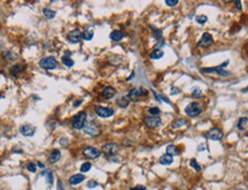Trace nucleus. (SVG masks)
<instances>
[{"label": "nucleus", "instance_id": "nucleus-10", "mask_svg": "<svg viewBox=\"0 0 248 190\" xmlns=\"http://www.w3.org/2000/svg\"><path fill=\"white\" fill-rule=\"evenodd\" d=\"M94 112L96 116L101 117V118H109L114 115V110L110 108H106V107H96Z\"/></svg>", "mask_w": 248, "mask_h": 190}, {"label": "nucleus", "instance_id": "nucleus-27", "mask_svg": "<svg viewBox=\"0 0 248 190\" xmlns=\"http://www.w3.org/2000/svg\"><path fill=\"white\" fill-rule=\"evenodd\" d=\"M248 121V118L247 117H242V118H240L239 121H238V128H239L240 131H242L245 128V126H246V124H247Z\"/></svg>", "mask_w": 248, "mask_h": 190}, {"label": "nucleus", "instance_id": "nucleus-38", "mask_svg": "<svg viewBox=\"0 0 248 190\" xmlns=\"http://www.w3.org/2000/svg\"><path fill=\"white\" fill-rule=\"evenodd\" d=\"M153 36H154V38L161 39V37H162V31L161 30H154V32H153Z\"/></svg>", "mask_w": 248, "mask_h": 190}, {"label": "nucleus", "instance_id": "nucleus-36", "mask_svg": "<svg viewBox=\"0 0 248 190\" xmlns=\"http://www.w3.org/2000/svg\"><path fill=\"white\" fill-rule=\"evenodd\" d=\"M165 5L167 6H169V7H174V6H176V5H178V0H165L164 1Z\"/></svg>", "mask_w": 248, "mask_h": 190}, {"label": "nucleus", "instance_id": "nucleus-24", "mask_svg": "<svg viewBox=\"0 0 248 190\" xmlns=\"http://www.w3.org/2000/svg\"><path fill=\"white\" fill-rule=\"evenodd\" d=\"M167 154L170 156H172V157H174L175 155H178V151H177L176 146H174V144H169V146L167 147Z\"/></svg>", "mask_w": 248, "mask_h": 190}, {"label": "nucleus", "instance_id": "nucleus-14", "mask_svg": "<svg viewBox=\"0 0 248 190\" xmlns=\"http://www.w3.org/2000/svg\"><path fill=\"white\" fill-rule=\"evenodd\" d=\"M68 41L71 44H77L81 41V39H82V33H81V31L79 30H73L70 31L69 33H68Z\"/></svg>", "mask_w": 248, "mask_h": 190}, {"label": "nucleus", "instance_id": "nucleus-41", "mask_svg": "<svg viewBox=\"0 0 248 190\" xmlns=\"http://www.w3.org/2000/svg\"><path fill=\"white\" fill-rule=\"evenodd\" d=\"M235 6H237V8L239 9H241V1H239V0H237V1H235Z\"/></svg>", "mask_w": 248, "mask_h": 190}, {"label": "nucleus", "instance_id": "nucleus-9", "mask_svg": "<svg viewBox=\"0 0 248 190\" xmlns=\"http://www.w3.org/2000/svg\"><path fill=\"white\" fill-rule=\"evenodd\" d=\"M83 155L89 159H96L98 157H100L101 151L94 147H86L83 149Z\"/></svg>", "mask_w": 248, "mask_h": 190}, {"label": "nucleus", "instance_id": "nucleus-17", "mask_svg": "<svg viewBox=\"0 0 248 190\" xmlns=\"http://www.w3.org/2000/svg\"><path fill=\"white\" fill-rule=\"evenodd\" d=\"M124 33H123L122 31L120 30H114L112 31V33H110V39L113 40V41H120V40H122L123 38H124Z\"/></svg>", "mask_w": 248, "mask_h": 190}, {"label": "nucleus", "instance_id": "nucleus-32", "mask_svg": "<svg viewBox=\"0 0 248 190\" xmlns=\"http://www.w3.org/2000/svg\"><path fill=\"white\" fill-rule=\"evenodd\" d=\"M195 21L198 22L199 24H205L206 22L208 21V17H207L206 15H199V16L195 17Z\"/></svg>", "mask_w": 248, "mask_h": 190}, {"label": "nucleus", "instance_id": "nucleus-3", "mask_svg": "<svg viewBox=\"0 0 248 190\" xmlns=\"http://www.w3.org/2000/svg\"><path fill=\"white\" fill-rule=\"evenodd\" d=\"M84 132L90 136H96V135L100 134V126L98 125L94 120L89 121L84 126Z\"/></svg>", "mask_w": 248, "mask_h": 190}, {"label": "nucleus", "instance_id": "nucleus-30", "mask_svg": "<svg viewBox=\"0 0 248 190\" xmlns=\"http://www.w3.org/2000/svg\"><path fill=\"white\" fill-rule=\"evenodd\" d=\"M117 103H118V105H121V107H128L130 102H129V99L125 96V97H121V99H118Z\"/></svg>", "mask_w": 248, "mask_h": 190}, {"label": "nucleus", "instance_id": "nucleus-7", "mask_svg": "<svg viewBox=\"0 0 248 190\" xmlns=\"http://www.w3.org/2000/svg\"><path fill=\"white\" fill-rule=\"evenodd\" d=\"M148 92L145 89V88H132L130 92H129V94H128V99L129 100H132V101H136V100H138L140 96H146L147 95Z\"/></svg>", "mask_w": 248, "mask_h": 190}, {"label": "nucleus", "instance_id": "nucleus-40", "mask_svg": "<svg viewBox=\"0 0 248 190\" xmlns=\"http://www.w3.org/2000/svg\"><path fill=\"white\" fill-rule=\"evenodd\" d=\"M57 190H65L63 189V184L61 181H57Z\"/></svg>", "mask_w": 248, "mask_h": 190}, {"label": "nucleus", "instance_id": "nucleus-20", "mask_svg": "<svg viewBox=\"0 0 248 190\" xmlns=\"http://www.w3.org/2000/svg\"><path fill=\"white\" fill-rule=\"evenodd\" d=\"M60 158H61V152L59 151V150H54V151L51 154V156H49V163L54 164V163L59 162Z\"/></svg>", "mask_w": 248, "mask_h": 190}, {"label": "nucleus", "instance_id": "nucleus-42", "mask_svg": "<svg viewBox=\"0 0 248 190\" xmlns=\"http://www.w3.org/2000/svg\"><path fill=\"white\" fill-rule=\"evenodd\" d=\"M198 150H199V151H205V150H206V146H205V144H200Z\"/></svg>", "mask_w": 248, "mask_h": 190}, {"label": "nucleus", "instance_id": "nucleus-29", "mask_svg": "<svg viewBox=\"0 0 248 190\" xmlns=\"http://www.w3.org/2000/svg\"><path fill=\"white\" fill-rule=\"evenodd\" d=\"M91 167H92V165H91V163L90 162H86V163H84V164H82V166H81V172L82 173H86V172H89L90 169H91Z\"/></svg>", "mask_w": 248, "mask_h": 190}, {"label": "nucleus", "instance_id": "nucleus-34", "mask_svg": "<svg viewBox=\"0 0 248 190\" xmlns=\"http://www.w3.org/2000/svg\"><path fill=\"white\" fill-rule=\"evenodd\" d=\"M148 112L151 113L153 117H157L159 115H160V112H161V111H160V109L155 107V108H149V109H148Z\"/></svg>", "mask_w": 248, "mask_h": 190}, {"label": "nucleus", "instance_id": "nucleus-26", "mask_svg": "<svg viewBox=\"0 0 248 190\" xmlns=\"http://www.w3.org/2000/svg\"><path fill=\"white\" fill-rule=\"evenodd\" d=\"M43 14L46 18H53L55 16V12H53L52 9H49V8H44Z\"/></svg>", "mask_w": 248, "mask_h": 190}, {"label": "nucleus", "instance_id": "nucleus-28", "mask_svg": "<svg viewBox=\"0 0 248 190\" xmlns=\"http://www.w3.org/2000/svg\"><path fill=\"white\" fill-rule=\"evenodd\" d=\"M62 63H63L65 66H68V68H71V66L74 65V61L71 60L70 57H68V56H62Z\"/></svg>", "mask_w": 248, "mask_h": 190}, {"label": "nucleus", "instance_id": "nucleus-18", "mask_svg": "<svg viewBox=\"0 0 248 190\" xmlns=\"http://www.w3.org/2000/svg\"><path fill=\"white\" fill-rule=\"evenodd\" d=\"M159 162H160V164H162V165H170V164H172L174 158H172V156L165 154V155L160 157V160H159Z\"/></svg>", "mask_w": 248, "mask_h": 190}, {"label": "nucleus", "instance_id": "nucleus-6", "mask_svg": "<svg viewBox=\"0 0 248 190\" xmlns=\"http://www.w3.org/2000/svg\"><path fill=\"white\" fill-rule=\"evenodd\" d=\"M206 138L211 141H219L223 138V132L218 127H214L211 130H209L207 133L205 134Z\"/></svg>", "mask_w": 248, "mask_h": 190}, {"label": "nucleus", "instance_id": "nucleus-19", "mask_svg": "<svg viewBox=\"0 0 248 190\" xmlns=\"http://www.w3.org/2000/svg\"><path fill=\"white\" fill-rule=\"evenodd\" d=\"M93 37H94V31L92 30V29H86V30L83 31L82 38L84 39V40L90 41V40H92V39H93Z\"/></svg>", "mask_w": 248, "mask_h": 190}, {"label": "nucleus", "instance_id": "nucleus-43", "mask_svg": "<svg viewBox=\"0 0 248 190\" xmlns=\"http://www.w3.org/2000/svg\"><path fill=\"white\" fill-rule=\"evenodd\" d=\"M37 166H39V169H45V165L43 164V163H40V162H38V163H37Z\"/></svg>", "mask_w": 248, "mask_h": 190}, {"label": "nucleus", "instance_id": "nucleus-23", "mask_svg": "<svg viewBox=\"0 0 248 190\" xmlns=\"http://www.w3.org/2000/svg\"><path fill=\"white\" fill-rule=\"evenodd\" d=\"M22 65L18 64V65H14L13 68H12V70H10V74L13 76V77H18V74L22 72Z\"/></svg>", "mask_w": 248, "mask_h": 190}, {"label": "nucleus", "instance_id": "nucleus-5", "mask_svg": "<svg viewBox=\"0 0 248 190\" xmlns=\"http://www.w3.org/2000/svg\"><path fill=\"white\" fill-rule=\"evenodd\" d=\"M40 68H43L45 70H53L57 68V61L53 56H47L44 57L39 61Z\"/></svg>", "mask_w": 248, "mask_h": 190}, {"label": "nucleus", "instance_id": "nucleus-21", "mask_svg": "<svg viewBox=\"0 0 248 190\" xmlns=\"http://www.w3.org/2000/svg\"><path fill=\"white\" fill-rule=\"evenodd\" d=\"M163 55H164V53H163V51L162 49H154L152 53H151V59H153V60H160L161 57H163Z\"/></svg>", "mask_w": 248, "mask_h": 190}, {"label": "nucleus", "instance_id": "nucleus-2", "mask_svg": "<svg viewBox=\"0 0 248 190\" xmlns=\"http://www.w3.org/2000/svg\"><path fill=\"white\" fill-rule=\"evenodd\" d=\"M73 127L75 130H82L86 124V112L81 111L73 118Z\"/></svg>", "mask_w": 248, "mask_h": 190}, {"label": "nucleus", "instance_id": "nucleus-11", "mask_svg": "<svg viewBox=\"0 0 248 190\" xmlns=\"http://www.w3.org/2000/svg\"><path fill=\"white\" fill-rule=\"evenodd\" d=\"M211 44H213V37H211V35L208 33V32H205V33L202 35V37H201L200 41L198 43V47L207 48L209 47Z\"/></svg>", "mask_w": 248, "mask_h": 190}, {"label": "nucleus", "instance_id": "nucleus-25", "mask_svg": "<svg viewBox=\"0 0 248 190\" xmlns=\"http://www.w3.org/2000/svg\"><path fill=\"white\" fill-rule=\"evenodd\" d=\"M41 177H45V179H46V181H47L48 184H53V172H51V171H46V172L43 173Z\"/></svg>", "mask_w": 248, "mask_h": 190}, {"label": "nucleus", "instance_id": "nucleus-22", "mask_svg": "<svg viewBox=\"0 0 248 190\" xmlns=\"http://www.w3.org/2000/svg\"><path fill=\"white\" fill-rule=\"evenodd\" d=\"M186 125V120L183 119V118H179V119H176V120L172 121V124L171 126L174 127V128H179V127H182V126Z\"/></svg>", "mask_w": 248, "mask_h": 190}, {"label": "nucleus", "instance_id": "nucleus-8", "mask_svg": "<svg viewBox=\"0 0 248 190\" xmlns=\"http://www.w3.org/2000/svg\"><path fill=\"white\" fill-rule=\"evenodd\" d=\"M118 144L116 143H106L102 146V152L107 155V157H113L117 154Z\"/></svg>", "mask_w": 248, "mask_h": 190}, {"label": "nucleus", "instance_id": "nucleus-13", "mask_svg": "<svg viewBox=\"0 0 248 190\" xmlns=\"http://www.w3.org/2000/svg\"><path fill=\"white\" fill-rule=\"evenodd\" d=\"M161 118H159V117H148L145 119V124L147 127L149 128H156L159 126L161 125Z\"/></svg>", "mask_w": 248, "mask_h": 190}, {"label": "nucleus", "instance_id": "nucleus-31", "mask_svg": "<svg viewBox=\"0 0 248 190\" xmlns=\"http://www.w3.org/2000/svg\"><path fill=\"white\" fill-rule=\"evenodd\" d=\"M26 169L31 173H36L37 172V164H35V163H28L26 164Z\"/></svg>", "mask_w": 248, "mask_h": 190}, {"label": "nucleus", "instance_id": "nucleus-35", "mask_svg": "<svg viewBox=\"0 0 248 190\" xmlns=\"http://www.w3.org/2000/svg\"><path fill=\"white\" fill-rule=\"evenodd\" d=\"M190 165H191V167H193V169H195V171H201V166L199 164H198V162H196L195 159H191V162H190Z\"/></svg>", "mask_w": 248, "mask_h": 190}, {"label": "nucleus", "instance_id": "nucleus-12", "mask_svg": "<svg viewBox=\"0 0 248 190\" xmlns=\"http://www.w3.org/2000/svg\"><path fill=\"white\" fill-rule=\"evenodd\" d=\"M36 132V127L35 126L30 125V124H24L20 127V133L24 136H32Z\"/></svg>", "mask_w": 248, "mask_h": 190}, {"label": "nucleus", "instance_id": "nucleus-46", "mask_svg": "<svg viewBox=\"0 0 248 190\" xmlns=\"http://www.w3.org/2000/svg\"><path fill=\"white\" fill-rule=\"evenodd\" d=\"M242 92H244V93H247V92H248V87H246V88H244V89H242Z\"/></svg>", "mask_w": 248, "mask_h": 190}, {"label": "nucleus", "instance_id": "nucleus-1", "mask_svg": "<svg viewBox=\"0 0 248 190\" xmlns=\"http://www.w3.org/2000/svg\"><path fill=\"white\" fill-rule=\"evenodd\" d=\"M227 64H229V62L226 61L225 63L218 65V66H215V68H206V69H202V70H201V72H205V74L215 72V74H217L218 76H221V77H229V76H231V72H230V71L224 70V66H225V65H227Z\"/></svg>", "mask_w": 248, "mask_h": 190}, {"label": "nucleus", "instance_id": "nucleus-33", "mask_svg": "<svg viewBox=\"0 0 248 190\" xmlns=\"http://www.w3.org/2000/svg\"><path fill=\"white\" fill-rule=\"evenodd\" d=\"M192 96H193L194 99H200V97H202V92H201V89L194 88L193 92H192Z\"/></svg>", "mask_w": 248, "mask_h": 190}, {"label": "nucleus", "instance_id": "nucleus-37", "mask_svg": "<svg viewBox=\"0 0 248 190\" xmlns=\"http://www.w3.org/2000/svg\"><path fill=\"white\" fill-rule=\"evenodd\" d=\"M99 186V183L96 181V180H91V181H89V183H87V188H90V189H92V188H96V187Z\"/></svg>", "mask_w": 248, "mask_h": 190}, {"label": "nucleus", "instance_id": "nucleus-39", "mask_svg": "<svg viewBox=\"0 0 248 190\" xmlns=\"http://www.w3.org/2000/svg\"><path fill=\"white\" fill-rule=\"evenodd\" d=\"M131 190H146V188L143 186H136L135 188H132Z\"/></svg>", "mask_w": 248, "mask_h": 190}, {"label": "nucleus", "instance_id": "nucleus-44", "mask_svg": "<svg viewBox=\"0 0 248 190\" xmlns=\"http://www.w3.org/2000/svg\"><path fill=\"white\" fill-rule=\"evenodd\" d=\"M171 92H172V93H175V92H176V93H178L179 89H177V88H175V87H172V88H171Z\"/></svg>", "mask_w": 248, "mask_h": 190}, {"label": "nucleus", "instance_id": "nucleus-47", "mask_svg": "<svg viewBox=\"0 0 248 190\" xmlns=\"http://www.w3.org/2000/svg\"><path fill=\"white\" fill-rule=\"evenodd\" d=\"M0 99H1V93H0Z\"/></svg>", "mask_w": 248, "mask_h": 190}, {"label": "nucleus", "instance_id": "nucleus-15", "mask_svg": "<svg viewBox=\"0 0 248 190\" xmlns=\"http://www.w3.org/2000/svg\"><path fill=\"white\" fill-rule=\"evenodd\" d=\"M116 94V89L112 86H108V87H104V91H102V96H104V99H113L114 96Z\"/></svg>", "mask_w": 248, "mask_h": 190}, {"label": "nucleus", "instance_id": "nucleus-4", "mask_svg": "<svg viewBox=\"0 0 248 190\" xmlns=\"http://www.w3.org/2000/svg\"><path fill=\"white\" fill-rule=\"evenodd\" d=\"M202 112V109H201L200 104L198 103V102H192L187 105L186 108H185V113H186V116L191 117H198L200 113Z\"/></svg>", "mask_w": 248, "mask_h": 190}, {"label": "nucleus", "instance_id": "nucleus-45", "mask_svg": "<svg viewBox=\"0 0 248 190\" xmlns=\"http://www.w3.org/2000/svg\"><path fill=\"white\" fill-rule=\"evenodd\" d=\"M81 103H82V101H77V102H76V103H75L74 105H75V107H78V105H79V104H81Z\"/></svg>", "mask_w": 248, "mask_h": 190}, {"label": "nucleus", "instance_id": "nucleus-16", "mask_svg": "<svg viewBox=\"0 0 248 190\" xmlns=\"http://www.w3.org/2000/svg\"><path fill=\"white\" fill-rule=\"evenodd\" d=\"M85 180V177L83 174H75L69 179V184L70 186H77L81 182H83Z\"/></svg>", "mask_w": 248, "mask_h": 190}]
</instances>
